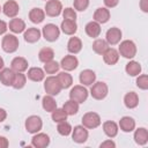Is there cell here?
<instances>
[{"label":"cell","instance_id":"cell-1","mask_svg":"<svg viewBox=\"0 0 148 148\" xmlns=\"http://www.w3.org/2000/svg\"><path fill=\"white\" fill-rule=\"evenodd\" d=\"M118 52H119V56H121L126 59H132L136 54V45L133 40H130V39L123 40L119 44Z\"/></svg>","mask_w":148,"mask_h":148},{"label":"cell","instance_id":"cell-2","mask_svg":"<svg viewBox=\"0 0 148 148\" xmlns=\"http://www.w3.org/2000/svg\"><path fill=\"white\" fill-rule=\"evenodd\" d=\"M108 92H109V88L105 82L99 81V82H94L91 84L90 95L92 98H95L97 101H102L108 96Z\"/></svg>","mask_w":148,"mask_h":148},{"label":"cell","instance_id":"cell-3","mask_svg":"<svg viewBox=\"0 0 148 148\" xmlns=\"http://www.w3.org/2000/svg\"><path fill=\"white\" fill-rule=\"evenodd\" d=\"M18 39L15 35L13 34H7L5 35V37L2 38L1 42V47L5 52L7 53H13L18 49Z\"/></svg>","mask_w":148,"mask_h":148},{"label":"cell","instance_id":"cell-4","mask_svg":"<svg viewBox=\"0 0 148 148\" xmlns=\"http://www.w3.org/2000/svg\"><path fill=\"white\" fill-rule=\"evenodd\" d=\"M44 89L47 95L56 96L61 91V86L57 79V76H47L44 81Z\"/></svg>","mask_w":148,"mask_h":148},{"label":"cell","instance_id":"cell-5","mask_svg":"<svg viewBox=\"0 0 148 148\" xmlns=\"http://www.w3.org/2000/svg\"><path fill=\"white\" fill-rule=\"evenodd\" d=\"M88 95H89V92H88L87 88H84L82 84L74 86L69 91V98L77 102L79 104L86 102V99L88 98Z\"/></svg>","mask_w":148,"mask_h":148},{"label":"cell","instance_id":"cell-6","mask_svg":"<svg viewBox=\"0 0 148 148\" xmlns=\"http://www.w3.org/2000/svg\"><path fill=\"white\" fill-rule=\"evenodd\" d=\"M42 35L47 42H56L59 36H60V29L53 24V23H47L46 25L43 27L42 29Z\"/></svg>","mask_w":148,"mask_h":148},{"label":"cell","instance_id":"cell-7","mask_svg":"<svg viewBox=\"0 0 148 148\" xmlns=\"http://www.w3.org/2000/svg\"><path fill=\"white\" fill-rule=\"evenodd\" d=\"M101 123H102L101 117L96 112H87L82 117V125L88 130H92V128L98 127L101 125Z\"/></svg>","mask_w":148,"mask_h":148},{"label":"cell","instance_id":"cell-8","mask_svg":"<svg viewBox=\"0 0 148 148\" xmlns=\"http://www.w3.org/2000/svg\"><path fill=\"white\" fill-rule=\"evenodd\" d=\"M25 130L31 133V134H35V133H38L42 127H43V120L39 116H29L27 119H25Z\"/></svg>","mask_w":148,"mask_h":148},{"label":"cell","instance_id":"cell-9","mask_svg":"<svg viewBox=\"0 0 148 148\" xmlns=\"http://www.w3.org/2000/svg\"><path fill=\"white\" fill-rule=\"evenodd\" d=\"M44 12L50 17H57L62 12V5L59 0H47L45 3Z\"/></svg>","mask_w":148,"mask_h":148},{"label":"cell","instance_id":"cell-10","mask_svg":"<svg viewBox=\"0 0 148 148\" xmlns=\"http://www.w3.org/2000/svg\"><path fill=\"white\" fill-rule=\"evenodd\" d=\"M89 133L88 130L83 125H77L74 128H72V139L76 143H83L88 140Z\"/></svg>","mask_w":148,"mask_h":148},{"label":"cell","instance_id":"cell-11","mask_svg":"<svg viewBox=\"0 0 148 148\" xmlns=\"http://www.w3.org/2000/svg\"><path fill=\"white\" fill-rule=\"evenodd\" d=\"M20 10V6L15 0H8L3 3L2 6V12L7 17H16V15L18 14Z\"/></svg>","mask_w":148,"mask_h":148},{"label":"cell","instance_id":"cell-12","mask_svg":"<svg viewBox=\"0 0 148 148\" xmlns=\"http://www.w3.org/2000/svg\"><path fill=\"white\" fill-rule=\"evenodd\" d=\"M121 30L119 28H110L106 34H105V40L108 42L109 45H116L118 43H120V39H121Z\"/></svg>","mask_w":148,"mask_h":148},{"label":"cell","instance_id":"cell-13","mask_svg":"<svg viewBox=\"0 0 148 148\" xmlns=\"http://www.w3.org/2000/svg\"><path fill=\"white\" fill-rule=\"evenodd\" d=\"M77 66H79V60L75 56H72V54L65 56L61 59V62H60V67H62V69L66 71V72L74 71Z\"/></svg>","mask_w":148,"mask_h":148},{"label":"cell","instance_id":"cell-14","mask_svg":"<svg viewBox=\"0 0 148 148\" xmlns=\"http://www.w3.org/2000/svg\"><path fill=\"white\" fill-rule=\"evenodd\" d=\"M31 145L36 148H45L50 145V136L45 133H35L31 139Z\"/></svg>","mask_w":148,"mask_h":148},{"label":"cell","instance_id":"cell-15","mask_svg":"<svg viewBox=\"0 0 148 148\" xmlns=\"http://www.w3.org/2000/svg\"><path fill=\"white\" fill-rule=\"evenodd\" d=\"M10 68L16 73H23L28 69V60L23 57H16L12 60Z\"/></svg>","mask_w":148,"mask_h":148},{"label":"cell","instance_id":"cell-16","mask_svg":"<svg viewBox=\"0 0 148 148\" xmlns=\"http://www.w3.org/2000/svg\"><path fill=\"white\" fill-rule=\"evenodd\" d=\"M79 80L82 86H91L96 81V74L91 69H83L79 75Z\"/></svg>","mask_w":148,"mask_h":148},{"label":"cell","instance_id":"cell-17","mask_svg":"<svg viewBox=\"0 0 148 148\" xmlns=\"http://www.w3.org/2000/svg\"><path fill=\"white\" fill-rule=\"evenodd\" d=\"M94 21H96L99 24L106 23L110 20V10L106 7H99L94 13Z\"/></svg>","mask_w":148,"mask_h":148},{"label":"cell","instance_id":"cell-18","mask_svg":"<svg viewBox=\"0 0 148 148\" xmlns=\"http://www.w3.org/2000/svg\"><path fill=\"white\" fill-rule=\"evenodd\" d=\"M118 127L125 132V133H130L132 131L135 130V120L130 117V116H125L123 117L120 120H119V124H118Z\"/></svg>","mask_w":148,"mask_h":148},{"label":"cell","instance_id":"cell-19","mask_svg":"<svg viewBox=\"0 0 148 148\" xmlns=\"http://www.w3.org/2000/svg\"><path fill=\"white\" fill-rule=\"evenodd\" d=\"M8 28L14 34H21V32H24V30H25L27 27H25V22L22 18L13 17L9 21V23H8Z\"/></svg>","mask_w":148,"mask_h":148},{"label":"cell","instance_id":"cell-20","mask_svg":"<svg viewBox=\"0 0 148 148\" xmlns=\"http://www.w3.org/2000/svg\"><path fill=\"white\" fill-rule=\"evenodd\" d=\"M102 56H103L104 62L108 65H114L119 60V52H118V50H116L113 47H109Z\"/></svg>","mask_w":148,"mask_h":148},{"label":"cell","instance_id":"cell-21","mask_svg":"<svg viewBox=\"0 0 148 148\" xmlns=\"http://www.w3.org/2000/svg\"><path fill=\"white\" fill-rule=\"evenodd\" d=\"M40 35H42V31L37 28H28L27 30H24V34H23V37H24V40L27 43H36L39 40L40 38Z\"/></svg>","mask_w":148,"mask_h":148},{"label":"cell","instance_id":"cell-22","mask_svg":"<svg viewBox=\"0 0 148 148\" xmlns=\"http://www.w3.org/2000/svg\"><path fill=\"white\" fill-rule=\"evenodd\" d=\"M27 77L34 82H40L45 79V72L39 67H31L28 69Z\"/></svg>","mask_w":148,"mask_h":148},{"label":"cell","instance_id":"cell-23","mask_svg":"<svg viewBox=\"0 0 148 148\" xmlns=\"http://www.w3.org/2000/svg\"><path fill=\"white\" fill-rule=\"evenodd\" d=\"M14 76H15V72L12 68H2L0 71V82L3 86H12L13 81H14Z\"/></svg>","mask_w":148,"mask_h":148},{"label":"cell","instance_id":"cell-24","mask_svg":"<svg viewBox=\"0 0 148 148\" xmlns=\"http://www.w3.org/2000/svg\"><path fill=\"white\" fill-rule=\"evenodd\" d=\"M84 30H86V34L91 37V38H97L101 34V24L97 23L96 21H90L86 24L84 27Z\"/></svg>","mask_w":148,"mask_h":148},{"label":"cell","instance_id":"cell-25","mask_svg":"<svg viewBox=\"0 0 148 148\" xmlns=\"http://www.w3.org/2000/svg\"><path fill=\"white\" fill-rule=\"evenodd\" d=\"M103 131L105 133L106 136L109 138H114L117 136L118 134V131H119V127L117 125V123L112 121V120H108V121H104L103 123Z\"/></svg>","mask_w":148,"mask_h":148},{"label":"cell","instance_id":"cell-26","mask_svg":"<svg viewBox=\"0 0 148 148\" xmlns=\"http://www.w3.org/2000/svg\"><path fill=\"white\" fill-rule=\"evenodd\" d=\"M124 104L127 109H134L139 105V96L134 91H130L124 96Z\"/></svg>","mask_w":148,"mask_h":148},{"label":"cell","instance_id":"cell-27","mask_svg":"<svg viewBox=\"0 0 148 148\" xmlns=\"http://www.w3.org/2000/svg\"><path fill=\"white\" fill-rule=\"evenodd\" d=\"M134 141L140 146H145L148 142V131L145 127H139L134 132Z\"/></svg>","mask_w":148,"mask_h":148},{"label":"cell","instance_id":"cell-28","mask_svg":"<svg viewBox=\"0 0 148 148\" xmlns=\"http://www.w3.org/2000/svg\"><path fill=\"white\" fill-rule=\"evenodd\" d=\"M57 79H58V81H59V83H60V86H61V89H67V88H69V87L73 84V77H72V75H71L68 72H66V71L58 73Z\"/></svg>","mask_w":148,"mask_h":148},{"label":"cell","instance_id":"cell-29","mask_svg":"<svg viewBox=\"0 0 148 148\" xmlns=\"http://www.w3.org/2000/svg\"><path fill=\"white\" fill-rule=\"evenodd\" d=\"M61 31L65 35H74L77 31V24L75 21H71V20H64L61 22L60 25Z\"/></svg>","mask_w":148,"mask_h":148},{"label":"cell","instance_id":"cell-30","mask_svg":"<svg viewBox=\"0 0 148 148\" xmlns=\"http://www.w3.org/2000/svg\"><path fill=\"white\" fill-rule=\"evenodd\" d=\"M29 18H30V21L32 23H36V24L42 23L44 21V18H45V12L43 9L38 8V7L32 8L29 12Z\"/></svg>","mask_w":148,"mask_h":148},{"label":"cell","instance_id":"cell-31","mask_svg":"<svg viewBox=\"0 0 148 148\" xmlns=\"http://www.w3.org/2000/svg\"><path fill=\"white\" fill-rule=\"evenodd\" d=\"M82 49V42L79 37H71L67 43V50L72 54H76Z\"/></svg>","mask_w":148,"mask_h":148},{"label":"cell","instance_id":"cell-32","mask_svg":"<svg viewBox=\"0 0 148 148\" xmlns=\"http://www.w3.org/2000/svg\"><path fill=\"white\" fill-rule=\"evenodd\" d=\"M141 69H142L141 65L138 61H134V60L128 61L125 66V71L130 76H138L141 73Z\"/></svg>","mask_w":148,"mask_h":148},{"label":"cell","instance_id":"cell-33","mask_svg":"<svg viewBox=\"0 0 148 148\" xmlns=\"http://www.w3.org/2000/svg\"><path fill=\"white\" fill-rule=\"evenodd\" d=\"M62 110L67 113V116H74L79 112V103L73 101V99H68L62 105Z\"/></svg>","mask_w":148,"mask_h":148},{"label":"cell","instance_id":"cell-34","mask_svg":"<svg viewBox=\"0 0 148 148\" xmlns=\"http://www.w3.org/2000/svg\"><path fill=\"white\" fill-rule=\"evenodd\" d=\"M109 49V44L105 39H101V38H96L92 43V50L95 53L97 54H103L106 50Z\"/></svg>","mask_w":148,"mask_h":148},{"label":"cell","instance_id":"cell-35","mask_svg":"<svg viewBox=\"0 0 148 148\" xmlns=\"http://www.w3.org/2000/svg\"><path fill=\"white\" fill-rule=\"evenodd\" d=\"M42 106L45 111L47 112H52L54 109H57V102L53 98V96L51 95H45L42 99Z\"/></svg>","mask_w":148,"mask_h":148},{"label":"cell","instance_id":"cell-36","mask_svg":"<svg viewBox=\"0 0 148 148\" xmlns=\"http://www.w3.org/2000/svg\"><path fill=\"white\" fill-rule=\"evenodd\" d=\"M53 58H54V51L51 47H43L38 52V59L44 64L50 61V60H52Z\"/></svg>","mask_w":148,"mask_h":148},{"label":"cell","instance_id":"cell-37","mask_svg":"<svg viewBox=\"0 0 148 148\" xmlns=\"http://www.w3.org/2000/svg\"><path fill=\"white\" fill-rule=\"evenodd\" d=\"M27 83V75H24L23 73H16L15 72V76H14V81L12 87L14 89H22Z\"/></svg>","mask_w":148,"mask_h":148},{"label":"cell","instance_id":"cell-38","mask_svg":"<svg viewBox=\"0 0 148 148\" xmlns=\"http://www.w3.org/2000/svg\"><path fill=\"white\" fill-rule=\"evenodd\" d=\"M51 117H52V120L54 123H61V121H65L67 120V113L61 109H54L52 112H51Z\"/></svg>","mask_w":148,"mask_h":148},{"label":"cell","instance_id":"cell-39","mask_svg":"<svg viewBox=\"0 0 148 148\" xmlns=\"http://www.w3.org/2000/svg\"><path fill=\"white\" fill-rule=\"evenodd\" d=\"M60 68V64H58L56 60H50L47 62H45L44 65V72L46 74H56Z\"/></svg>","mask_w":148,"mask_h":148},{"label":"cell","instance_id":"cell-40","mask_svg":"<svg viewBox=\"0 0 148 148\" xmlns=\"http://www.w3.org/2000/svg\"><path fill=\"white\" fill-rule=\"evenodd\" d=\"M57 131L60 135H64V136H67L72 133V126L69 123H67L66 120L65 121H61V123H58V126H57Z\"/></svg>","mask_w":148,"mask_h":148},{"label":"cell","instance_id":"cell-41","mask_svg":"<svg viewBox=\"0 0 148 148\" xmlns=\"http://www.w3.org/2000/svg\"><path fill=\"white\" fill-rule=\"evenodd\" d=\"M136 87L142 89V90H147L148 89V75H146V74L138 75V77H136Z\"/></svg>","mask_w":148,"mask_h":148},{"label":"cell","instance_id":"cell-42","mask_svg":"<svg viewBox=\"0 0 148 148\" xmlns=\"http://www.w3.org/2000/svg\"><path fill=\"white\" fill-rule=\"evenodd\" d=\"M62 16H64V20H71V21H75L76 20V12L74 8H71V7H67L65 9H62Z\"/></svg>","mask_w":148,"mask_h":148},{"label":"cell","instance_id":"cell-43","mask_svg":"<svg viewBox=\"0 0 148 148\" xmlns=\"http://www.w3.org/2000/svg\"><path fill=\"white\" fill-rule=\"evenodd\" d=\"M73 6H74V9L75 10L83 12V10H86L88 8L89 0H74L73 1Z\"/></svg>","mask_w":148,"mask_h":148},{"label":"cell","instance_id":"cell-44","mask_svg":"<svg viewBox=\"0 0 148 148\" xmlns=\"http://www.w3.org/2000/svg\"><path fill=\"white\" fill-rule=\"evenodd\" d=\"M99 147H101V148H114V147H116V143L110 139V140H106V141L102 142V143L99 145Z\"/></svg>","mask_w":148,"mask_h":148},{"label":"cell","instance_id":"cell-45","mask_svg":"<svg viewBox=\"0 0 148 148\" xmlns=\"http://www.w3.org/2000/svg\"><path fill=\"white\" fill-rule=\"evenodd\" d=\"M106 8H113L119 3V0H103Z\"/></svg>","mask_w":148,"mask_h":148},{"label":"cell","instance_id":"cell-46","mask_svg":"<svg viewBox=\"0 0 148 148\" xmlns=\"http://www.w3.org/2000/svg\"><path fill=\"white\" fill-rule=\"evenodd\" d=\"M7 29H8V24L5 21L0 20V35H3L7 31Z\"/></svg>","mask_w":148,"mask_h":148},{"label":"cell","instance_id":"cell-47","mask_svg":"<svg viewBox=\"0 0 148 148\" xmlns=\"http://www.w3.org/2000/svg\"><path fill=\"white\" fill-rule=\"evenodd\" d=\"M140 8L142 12H148V0H140Z\"/></svg>","mask_w":148,"mask_h":148},{"label":"cell","instance_id":"cell-48","mask_svg":"<svg viewBox=\"0 0 148 148\" xmlns=\"http://www.w3.org/2000/svg\"><path fill=\"white\" fill-rule=\"evenodd\" d=\"M8 146H9V142H8L7 138L0 136V148H7Z\"/></svg>","mask_w":148,"mask_h":148},{"label":"cell","instance_id":"cell-49","mask_svg":"<svg viewBox=\"0 0 148 148\" xmlns=\"http://www.w3.org/2000/svg\"><path fill=\"white\" fill-rule=\"evenodd\" d=\"M6 118H7V112H6V110L2 109V108H0V123L5 121Z\"/></svg>","mask_w":148,"mask_h":148},{"label":"cell","instance_id":"cell-50","mask_svg":"<svg viewBox=\"0 0 148 148\" xmlns=\"http://www.w3.org/2000/svg\"><path fill=\"white\" fill-rule=\"evenodd\" d=\"M3 66H5V62H3V59L0 57V71L3 68Z\"/></svg>","mask_w":148,"mask_h":148},{"label":"cell","instance_id":"cell-51","mask_svg":"<svg viewBox=\"0 0 148 148\" xmlns=\"http://www.w3.org/2000/svg\"><path fill=\"white\" fill-rule=\"evenodd\" d=\"M1 10H2V7H1V6H0V12H1Z\"/></svg>","mask_w":148,"mask_h":148}]
</instances>
